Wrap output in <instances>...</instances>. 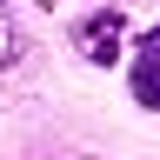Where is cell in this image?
I'll return each mask as SVG.
<instances>
[{"mask_svg": "<svg viewBox=\"0 0 160 160\" xmlns=\"http://www.w3.org/2000/svg\"><path fill=\"white\" fill-rule=\"evenodd\" d=\"M80 47H87V60H113L120 53V13H93L80 27Z\"/></svg>", "mask_w": 160, "mask_h": 160, "instance_id": "cell-1", "label": "cell"}, {"mask_svg": "<svg viewBox=\"0 0 160 160\" xmlns=\"http://www.w3.org/2000/svg\"><path fill=\"white\" fill-rule=\"evenodd\" d=\"M140 47H147V53H160V27H147V40H140Z\"/></svg>", "mask_w": 160, "mask_h": 160, "instance_id": "cell-3", "label": "cell"}, {"mask_svg": "<svg viewBox=\"0 0 160 160\" xmlns=\"http://www.w3.org/2000/svg\"><path fill=\"white\" fill-rule=\"evenodd\" d=\"M133 100L160 113V53H147V47H140V60H133Z\"/></svg>", "mask_w": 160, "mask_h": 160, "instance_id": "cell-2", "label": "cell"}]
</instances>
